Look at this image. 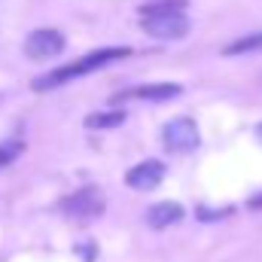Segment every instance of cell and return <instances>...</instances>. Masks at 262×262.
I'll use <instances>...</instances> for the list:
<instances>
[{
    "label": "cell",
    "instance_id": "1",
    "mask_svg": "<svg viewBox=\"0 0 262 262\" xmlns=\"http://www.w3.org/2000/svg\"><path fill=\"white\" fill-rule=\"evenodd\" d=\"M140 28L143 34L156 40H180L189 34V18L183 12V0H165V3H146L140 9Z\"/></svg>",
    "mask_w": 262,
    "mask_h": 262
},
{
    "label": "cell",
    "instance_id": "8",
    "mask_svg": "<svg viewBox=\"0 0 262 262\" xmlns=\"http://www.w3.org/2000/svg\"><path fill=\"white\" fill-rule=\"evenodd\" d=\"M131 95L140 98V101H171V98L183 95V89H180L177 82H156V85H140V89H134Z\"/></svg>",
    "mask_w": 262,
    "mask_h": 262
},
{
    "label": "cell",
    "instance_id": "12",
    "mask_svg": "<svg viewBox=\"0 0 262 262\" xmlns=\"http://www.w3.org/2000/svg\"><path fill=\"white\" fill-rule=\"evenodd\" d=\"M256 137H259V143H262V125H259V128H256Z\"/></svg>",
    "mask_w": 262,
    "mask_h": 262
},
{
    "label": "cell",
    "instance_id": "5",
    "mask_svg": "<svg viewBox=\"0 0 262 262\" xmlns=\"http://www.w3.org/2000/svg\"><path fill=\"white\" fill-rule=\"evenodd\" d=\"M162 177H165V165L149 159V162H140L137 168H131L125 174V183L131 189H137V192H146V189H156L162 183Z\"/></svg>",
    "mask_w": 262,
    "mask_h": 262
},
{
    "label": "cell",
    "instance_id": "6",
    "mask_svg": "<svg viewBox=\"0 0 262 262\" xmlns=\"http://www.w3.org/2000/svg\"><path fill=\"white\" fill-rule=\"evenodd\" d=\"M61 210H64L67 216H98L101 210H104V201L98 198L95 189H82V192H76V195H70L61 201Z\"/></svg>",
    "mask_w": 262,
    "mask_h": 262
},
{
    "label": "cell",
    "instance_id": "9",
    "mask_svg": "<svg viewBox=\"0 0 262 262\" xmlns=\"http://www.w3.org/2000/svg\"><path fill=\"white\" fill-rule=\"evenodd\" d=\"M250 52H262V31L250 34V37H241L223 49V55H250Z\"/></svg>",
    "mask_w": 262,
    "mask_h": 262
},
{
    "label": "cell",
    "instance_id": "4",
    "mask_svg": "<svg viewBox=\"0 0 262 262\" xmlns=\"http://www.w3.org/2000/svg\"><path fill=\"white\" fill-rule=\"evenodd\" d=\"M64 34L61 31H52V28H40L34 34L25 37V55L34 58V61H46V58H55L64 52Z\"/></svg>",
    "mask_w": 262,
    "mask_h": 262
},
{
    "label": "cell",
    "instance_id": "11",
    "mask_svg": "<svg viewBox=\"0 0 262 262\" xmlns=\"http://www.w3.org/2000/svg\"><path fill=\"white\" fill-rule=\"evenodd\" d=\"M18 149H21L18 143H12V146H9V143H6V146H0V168H3V165H9V162L18 156Z\"/></svg>",
    "mask_w": 262,
    "mask_h": 262
},
{
    "label": "cell",
    "instance_id": "2",
    "mask_svg": "<svg viewBox=\"0 0 262 262\" xmlns=\"http://www.w3.org/2000/svg\"><path fill=\"white\" fill-rule=\"evenodd\" d=\"M131 49H98V52H92V55H85V58H79V61H73V64L61 67V70H55V73H49V76H40L37 82H34V89H52V85H61V82H70V79H76V76H85V73H92V70H98V67L110 64V61H119V58H128Z\"/></svg>",
    "mask_w": 262,
    "mask_h": 262
},
{
    "label": "cell",
    "instance_id": "7",
    "mask_svg": "<svg viewBox=\"0 0 262 262\" xmlns=\"http://www.w3.org/2000/svg\"><path fill=\"white\" fill-rule=\"evenodd\" d=\"M180 220H183V207L177 201H159V204H152L146 210V223L152 229H168V226H174Z\"/></svg>",
    "mask_w": 262,
    "mask_h": 262
},
{
    "label": "cell",
    "instance_id": "10",
    "mask_svg": "<svg viewBox=\"0 0 262 262\" xmlns=\"http://www.w3.org/2000/svg\"><path fill=\"white\" fill-rule=\"evenodd\" d=\"M122 119H125L122 110H113V113H92V116L85 119V125H89V128H116V125H122Z\"/></svg>",
    "mask_w": 262,
    "mask_h": 262
},
{
    "label": "cell",
    "instance_id": "3",
    "mask_svg": "<svg viewBox=\"0 0 262 262\" xmlns=\"http://www.w3.org/2000/svg\"><path fill=\"white\" fill-rule=\"evenodd\" d=\"M162 140H165V149H168V152L186 156V152H195L198 149L201 134H198V125L189 116H177V119H171V122L162 128Z\"/></svg>",
    "mask_w": 262,
    "mask_h": 262
}]
</instances>
